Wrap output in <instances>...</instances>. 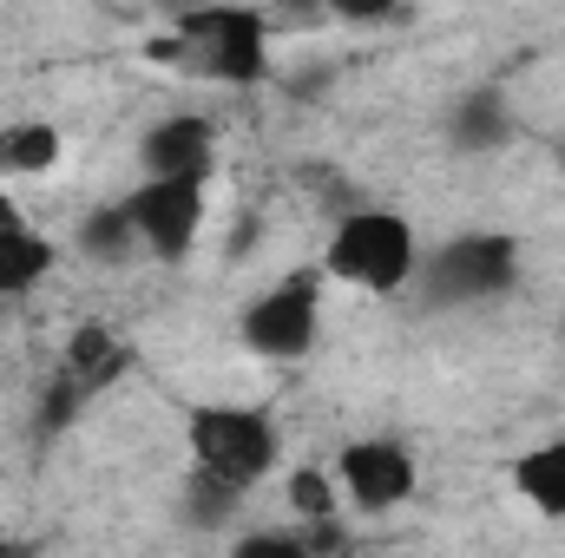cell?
I'll return each instance as SVG.
<instances>
[{
	"mask_svg": "<svg viewBox=\"0 0 565 558\" xmlns=\"http://www.w3.org/2000/svg\"><path fill=\"white\" fill-rule=\"evenodd\" d=\"M151 60H178L217 86H264L270 79V13L237 7V0H204L178 13L171 40H158Z\"/></svg>",
	"mask_w": 565,
	"mask_h": 558,
	"instance_id": "cell-1",
	"label": "cell"
},
{
	"mask_svg": "<svg viewBox=\"0 0 565 558\" xmlns=\"http://www.w3.org/2000/svg\"><path fill=\"white\" fill-rule=\"evenodd\" d=\"M422 270V244H415V224L402 211H342L335 230H329V250H322V277L349 282V289H369V296H395L408 289Z\"/></svg>",
	"mask_w": 565,
	"mask_h": 558,
	"instance_id": "cell-2",
	"label": "cell"
},
{
	"mask_svg": "<svg viewBox=\"0 0 565 558\" xmlns=\"http://www.w3.org/2000/svg\"><path fill=\"white\" fill-rule=\"evenodd\" d=\"M184 447H191V466L231 480L237 493H250L257 480L277 473V420L264 408H237V401H204L184 415Z\"/></svg>",
	"mask_w": 565,
	"mask_h": 558,
	"instance_id": "cell-3",
	"label": "cell"
},
{
	"mask_svg": "<svg viewBox=\"0 0 565 558\" xmlns=\"http://www.w3.org/2000/svg\"><path fill=\"white\" fill-rule=\"evenodd\" d=\"M415 277L427 282L434 302L460 309V302H493L520 282V244L500 237V230H467V237H447L434 257H427Z\"/></svg>",
	"mask_w": 565,
	"mask_h": 558,
	"instance_id": "cell-4",
	"label": "cell"
},
{
	"mask_svg": "<svg viewBox=\"0 0 565 558\" xmlns=\"http://www.w3.org/2000/svg\"><path fill=\"white\" fill-rule=\"evenodd\" d=\"M316 329H322V270H289L237 322L244 348L264 362H302L316 348Z\"/></svg>",
	"mask_w": 565,
	"mask_h": 558,
	"instance_id": "cell-5",
	"label": "cell"
},
{
	"mask_svg": "<svg viewBox=\"0 0 565 558\" xmlns=\"http://www.w3.org/2000/svg\"><path fill=\"white\" fill-rule=\"evenodd\" d=\"M126 368H132V348H126L113 329H99V322L73 329V342H66V355H60V375L46 382L40 427H46V433H66L73 420L86 415V401H93V395H106Z\"/></svg>",
	"mask_w": 565,
	"mask_h": 558,
	"instance_id": "cell-6",
	"label": "cell"
},
{
	"mask_svg": "<svg viewBox=\"0 0 565 558\" xmlns=\"http://www.w3.org/2000/svg\"><path fill=\"white\" fill-rule=\"evenodd\" d=\"M204 184L211 178H145L139 191H126L139 250H151L158 264H178L198 230H204Z\"/></svg>",
	"mask_w": 565,
	"mask_h": 558,
	"instance_id": "cell-7",
	"label": "cell"
},
{
	"mask_svg": "<svg viewBox=\"0 0 565 558\" xmlns=\"http://www.w3.org/2000/svg\"><path fill=\"white\" fill-rule=\"evenodd\" d=\"M335 480H342V493L362 506V513H388V506H402L408 493H415V453L402 447V440H388V433H375V440H349L342 453H335Z\"/></svg>",
	"mask_w": 565,
	"mask_h": 558,
	"instance_id": "cell-8",
	"label": "cell"
},
{
	"mask_svg": "<svg viewBox=\"0 0 565 558\" xmlns=\"http://www.w3.org/2000/svg\"><path fill=\"white\" fill-rule=\"evenodd\" d=\"M145 158V178H211V164H217V132H211V119H198V112H171V119H158L139 144Z\"/></svg>",
	"mask_w": 565,
	"mask_h": 558,
	"instance_id": "cell-9",
	"label": "cell"
},
{
	"mask_svg": "<svg viewBox=\"0 0 565 558\" xmlns=\"http://www.w3.org/2000/svg\"><path fill=\"white\" fill-rule=\"evenodd\" d=\"M53 277V244H46V230L0 191V302H13V296H26L33 282Z\"/></svg>",
	"mask_w": 565,
	"mask_h": 558,
	"instance_id": "cell-10",
	"label": "cell"
},
{
	"mask_svg": "<svg viewBox=\"0 0 565 558\" xmlns=\"http://www.w3.org/2000/svg\"><path fill=\"white\" fill-rule=\"evenodd\" d=\"M447 139H454V151H493V144H507L513 139L507 93H500V86H473L467 99H454V112H447Z\"/></svg>",
	"mask_w": 565,
	"mask_h": 558,
	"instance_id": "cell-11",
	"label": "cell"
},
{
	"mask_svg": "<svg viewBox=\"0 0 565 558\" xmlns=\"http://www.w3.org/2000/svg\"><path fill=\"white\" fill-rule=\"evenodd\" d=\"M513 486L526 506H540L546 519H565V440H546L533 453L513 460Z\"/></svg>",
	"mask_w": 565,
	"mask_h": 558,
	"instance_id": "cell-12",
	"label": "cell"
},
{
	"mask_svg": "<svg viewBox=\"0 0 565 558\" xmlns=\"http://www.w3.org/2000/svg\"><path fill=\"white\" fill-rule=\"evenodd\" d=\"M60 164V132L46 119H20L0 126V178H40Z\"/></svg>",
	"mask_w": 565,
	"mask_h": 558,
	"instance_id": "cell-13",
	"label": "cell"
},
{
	"mask_svg": "<svg viewBox=\"0 0 565 558\" xmlns=\"http://www.w3.org/2000/svg\"><path fill=\"white\" fill-rule=\"evenodd\" d=\"M132 250H139V230H132L126 197L86 211V224H79V257H93V264H126Z\"/></svg>",
	"mask_w": 565,
	"mask_h": 558,
	"instance_id": "cell-14",
	"label": "cell"
},
{
	"mask_svg": "<svg viewBox=\"0 0 565 558\" xmlns=\"http://www.w3.org/2000/svg\"><path fill=\"white\" fill-rule=\"evenodd\" d=\"M282 493H289V506H296L302 519H335V480H329L322 466H296V473L282 480Z\"/></svg>",
	"mask_w": 565,
	"mask_h": 558,
	"instance_id": "cell-15",
	"label": "cell"
},
{
	"mask_svg": "<svg viewBox=\"0 0 565 558\" xmlns=\"http://www.w3.org/2000/svg\"><path fill=\"white\" fill-rule=\"evenodd\" d=\"M322 13L355 20V26H375V20H395V13H402V0H322Z\"/></svg>",
	"mask_w": 565,
	"mask_h": 558,
	"instance_id": "cell-16",
	"label": "cell"
},
{
	"mask_svg": "<svg viewBox=\"0 0 565 558\" xmlns=\"http://www.w3.org/2000/svg\"><path fill=\"white\" fill-rule=\"evenodd\" d=\"M559 171H565V144H559Z\"/></svg>",
	"mask_w": 565,
	"mask_h": 558,
	"instance_id": "cell-17",
	"label": "cell"
}]
</instances>
